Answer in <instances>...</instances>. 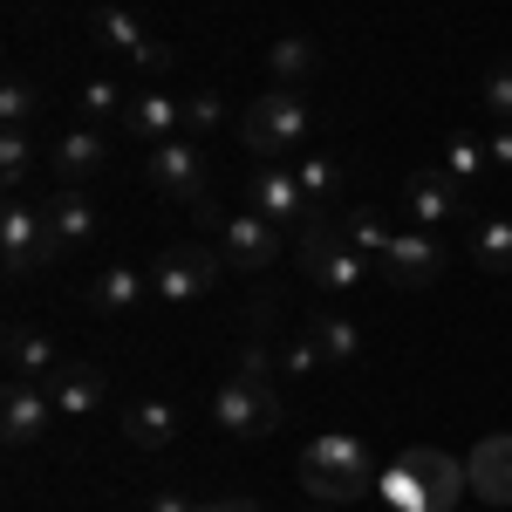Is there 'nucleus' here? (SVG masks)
<instances>
[{
  "mask_svg": "<svg viewBox=\"0 0 512 512\" xmlns=\"http://www.w3.org/2000/svg\"><path fill=\"white\" fill-rule=\"evenodd\" d=\"M342 233H349L355 239V246H362V253H376V260H383V253H390V226H383V219H369V212H355V219H349V226H342Z\"/></svg>",
  "mask_w": 512,
  "mask_h": 512,
  "instance_id": "nucleus-33",
  "label": "nucleus"
},
{
  "mask_svg": "<svg viewBox=\"0 0 512 512\" xmlns=\"http://www.w3.org/2000/svg\"><path fill=\"white\" fill-rule=\"evenodd\" d=\"M144 512H192V499H185V492H151Z\"/></svg>",
  "mask_w": 512,
  "mask_h": 512,
  "instance_id": "nucleus-36",
  "label": "nucleus"
},
{
  "mask_svg": "<svg viewBox=\"0 0 512 512\" xmlns=\"http://www.w3.org/2000/svg\"><path fill=\"white\" fill-rule=\"evenodd\" d=\"M246 192H253V212H260V219H274V226H301V219L315 212L287 158H274V164H253V185H246Z\"/></svg>",
  "mask_w": 512,
  "mask_h": 512,
  "instance_id": "nucleus-12",
  "label": "nucleus"
},
{
  "mask_svg": "<svg viewBox=\"0 0 512 512\" xmlns=\"http://www.w3.org/2000/svg\"><path fill=\"white\" fill-rule=\"evenodd\" d=\"M48 396H55L62 417H89V410L110 396V376H103L96 362H62V369L48 376Z\"/></svg>",
  "mask_w": 512,
  "mask_h": 512,
  "instance_id": "nucleus-18",
  "label": "nucleus"
},
{
  "mask_svg": "<svg viewBox=\"0 0 512 512\" xmlns=\"http://www.w3.org/2000/svg\"><path fill=\"white\" fill-rule=\"evenodd\" d=\"M28 164H35V137L28 130H0V178H7V192H21Z\"/></svg>",
  "mask_w": 512,
  "mask_h": 512,
  "instance_id": "nucleus-29",
  "label": "nucleus"
},
{
  "mask_svg": "<svg viewBox=\"0 0 512 512\" xmlns=\"http://www.w3.org/2000/svg\"><path fill=\"white\" fill-rule=\"evenodd\" d=\"M308 335L321 342V362H328V369H355V355H362V328H355L349 308H321Z\"/></svg>",
  "mask_w": 512,
  "mask_h": 512,
  "instance_id": "nucleus-23",
  "label": "nucleus"
},
{
  "mask_svg": "<svg viewBox=\"0 0 512 512\" xmlns=\"http://www.w3.org/2000/svg\"><path fill=\"white\" fill-rule=\"evenodd\" d=\"M485 158H492V151H485L478 137H465V130H458V137H444V171H451L458 185H472L478 171H485Z\"/></svg>",
  "mask_w": 512,
  "mask_h": 512,
  "instance_id": "nucleus-28",
  "label": "nucleus"
},
{
  "mask_svg": "<svg viewBox=\"0 0 512 512\" xmlns=\"http://www.w3.org/2000/svg\"><path fill=\"white\" fill-rule=\"evenodd\" d=\"M485 151H492V158L512 171V123H499V130H492V144H485Z\"/></svg>",
  "mask_w": 512,
  "mask_h": 512,
  "instance_id": "nucleus-35",
  "label": "nucleus"
},
{
  "mask_svg": "<svg viewBox=\"0 0 512 512\" xmlns=\"http://www.w3.org/2000/svg\"><path fill=\"white\" fill-rule=\"evenodd\" d=\"M144 178L158 185L164 198H178V205H205L212 198V164H205V144L198 137H164L144 151Z\"/></svg>",
  "mask_w": 512,
  "mask_h": 512,
  "instance_id": "nucleus-5",
  "label": "nucleus"
},
{
  "mask_svg": "<svg viewBox=\"0 0 512 512\" xmlns=\"http://www.w3.org/2000/svg\"><path fill=\"white\" fill-rule=\"evenodd\" d=\"M89 28H96V41H103V48H117V55H130L137 69H171V48L144 35V21H137L130 7H117V0H103V7L89 14Z\"/></svg>",
  "mask_w": 512,
  "mask_h": 512,
  "instance_id": "nucleus-11",
  "label": "nucleus"
},
{
  "mask_svg": "<svg viewBox=\"0 0 512 512\" xmlns=\"http://www.w3.org/2000/svg\"><path fill=\"white\" fill-rule=\"evenodd\" d=\"M192 512H260V499H212V506H192Z\"/></svg>",
  "mask_w": 512,
  "mask_h": 512,
  "instance_id": "nucleus-37",
  "label": "nucleus"
},
{
  "mask_svg": "<svg viewBox=\"0 0 512 512\" xmlns=\"http://www.w3.org/2000/svg\"><path fill=\"white\" fill-rule=\"evenodd\" d=\"M123 437H130L137 451H164V444L178 437V410H171L164 396H151V403H130V410H123Z\"/></svg>",
  "mask_w": 512,
  "mask_h": 512,
  "instance_id": "nucleus-24",
  "label": "nucleus"
},
{
  "mask_svg": "<svg viewBox=\"0 0 512 512\" xmlns=\"http://www.w3.org/2000/svg\"><path fill=\"white\" fill-rule=\"evenodd\" d=\"M212 424L226 437H246V444H260V437L280 431V390L274 383H246V376H226L219 396H212Z\"/></svg>",
  "mask_w": 512,
  "mask_h": 512,
  "instance_id": "nucleus-6",
  "label": "nucleus"
},
{
  "mask_svg": "<svg viewBox=\"0 0 512 512\" xmlns=\"http://www.w3.org/2000/svg\"><path fill=\"white\" fill-rule=\"evenodd\" d=\"M478 103H485V110H492L499 123H512V62H499L492 76L478 82Z\"/></svg>",
  "mask_w": 512,
  "mask_h": 512,
  "instance_id": "nucleus-32",
  "label": "nucleus"
},
{
  "mask_svg": "<svg viewBox=\"0 0 512 512\" xmlns=\"http://www.w3.org/2000/svg\"><path fill=\"white\" fill-rule=\"evenodd\" d=\"M390 492L403 499L410 512H451L465 492H472V478L465 465L451 458V451H431V444H417V451H403L390 472Z\"/></svg>",
  "mask_w": 512,
  "mask_h": 512,
  "instance_id": "nucleus-4",
  "label": "nucleus"
},
{
  "mask_svg": "<svg viewBox=\"0 0 512 512\" xmlns=\"http://www.w3.org/2000/svg\"><path fill=\"white\" fill-rule=\"evenodd\" d=\"M219 274H226V253H212V246L185 239V246H171V253L158 260L151 294H158V301H171V308H185V301H205V294L219 287Z\"/></svg>",
  "mask_w": 512,
  "mask_h": 512,
  "instance_id": "nucleus-7",
  "label": "nucleus"
},
{
  "mask_svg": "<svg viewBox=\"0 0 512 512\" xmlns=\"http://www.w3.org/2000/svg\"><path fill=\"white\" fill-rule=\"evenodd\" d=\"M219 123H226V96H219V89L185 96V137H205V130H219Z\"/></svg>",
  "mask_w": 512,
  "mask_h": 512,
  "instance_id": "nucleus-30",
  "label": "nucleus"
},
{
  "mask_svg": "<svg viewBox=\"0 0 512 512\" xmlns=\"http://www.w3.org/2000/svg\"><path fill=\"white\" fill-rule=\"evenodd\" d=\"M294 178H301V192H308L315 212H335L342 192H349V164L335 158V151H301L294 158Z\"/></svg>",
  "mask_w": 512,
  "mask_h": 512,
  "instance_id": "nucleus-19",
  "label": "nucleus"
},
{
  "mask_svg": "<svg viewBox=\"0 0 512 512\" xmlns=\"http://www.w3.org/2000/svg\"><path fill=\"white\" fill-rule=\"evenodd\" d=\"M301 274L315 280L321 294L342 301V294H355V287L369 280V253H362L328 212H308V219H301Z\"/></svg>",
  "mask_w": 512,
  "mask_h": 512,
  "instance_id": "nucleus-3",
  "label": "nucleus"
},
{
  "mask_svg": "<svg viewBox=\"0 0 512 512\" xmlns=\"http://www.w3.org/2000/svg\"><path fill=\"white\" fill-rule=\"evenodd\" d=\"M48 417H62V410H55V396H48V383L7 376V396H0V437H7L14 451H28V444H41Z\"/></svg>",
  "mask_w": 512,
  "mask_h": 512,
  "instance_id": "nucleus-10",
  "label": "nucleus"
},
{
  "mask_svg": "<svg viewBox=\"0 0 512 512\" xmlns=\"http://www.w3.org/2000/svg\"><path fill=\"white\" fill-rule=\"evenodd\" d=\"M437 274H444V246H437L431 233H396L390 239L383 280H396V287H431Z\"/></svg>",
  "mask_w": 512,
  "mask_h": 512,
  "instance_id": "nucleus-15",
  "label": "nucleus"
},
{
  "mask_svg": "<svg viewBox=\"0 0 512 512\" xmlns=\"http://www.w3.org/2000/svg\"><path fill=\"white\" fill-rule=\"evenodd\" d=\"M465 478H472L478 506L512 512V431L478 437V444H472V458H465Z\"/></svg>",
  "mask_w": 512,
  "mask_h": 512,
  "instance_id": "nucleus-13",
  "label": "nucleus"
},
{
  "mask_svg": "<svg viewBox=\"0 0 512 512\" xmlns=\"http://www.w3.org/2000/svg\"><path fill=\"white\" fill-rule=\"evenodd\" d=\"M267 69H274V82L280 89H301V82H315V69H321V48L308 35H280L274 48H267Z\"/></svg>",
  "mask_w": 512,
  "mask_h": 512,
  "instance_id": "nucleus-25",
  "label": "nucleus"
},
{
  "mask_svg": "<svg viewBox=\"0 0 512 512\" xmlns=\"http://www.w3.org/2000/svg\"><path fill=\"white\" fill-rule=\"evenodd\" d=\"M472 260L492 280H512V219H485L472 233Z\"/></svg>",
  "mask_w": 512,
  "mask_h": 512,
  "instance_id": "nucleus-26",
  "label": "nucleus"
},
{
  "mask_svg": "<svg viewBox=\"0 0 512 512\" xmlns=\"http://www.w3.org/2000/svg\"><path fill=\"white\" fill-rule=\"evenodd\" d=\"M123 130L130 137H144V144H164V137H185V103L178 96H130V110H123Z\"/></svg>",
  "mask_w": 512,
  "mask_h": 512,
  "instance_id": "nucleus-21",
  "label": "nucleus"
},
{
  "mask_svg": "<svg viewBox=\"0 0 512 512\" xmlns=\"http://www.w3.org/2000/svg\"><path fill=\"white\" fill-rule=\"evenodd\" d=\"M403 205L417 212V226H444V219H458L472 198H465V185H458L451 171H410V178H403Z\"/></svg>",
  "mask_w": 512,
  "mask_h": 512,
  "instance_id": "nucleus-14",
  "label": "nucleus"
},
{
  "mask_svg": "<svg viewBox=\"0 0 512 512\" xmlns=\"http://www.w3.org/2000/svg\"><path fill=\"white\" fill-rule=\"evenodd\" d=\"M35 117H41V89L14 76L7 89H0V130H28Z\"/></svg>",
  "mask_w": 512,
  "mask_h": 512,
  "instance_id": "nucleus-27",
  "label": "nucleus"
},
{
  "mask_svg": "<svg viewBox=\"0 0 512 512\" xmlns=\"http://www.w3.org/2000/svg\"><path fill=\"white\" fill-rule=\"evenodd\" d=\"M301 485L315 506H349V499H369V444L349 431H321L308 451H301Z\"/></svg>",
  "mask_w": 512,
  "mask_h": 512,
  "instance_id": "nucleus-2",
  "label": "nucleus"
},
{
  "mask_svg": "<svg viewBox=\"0 0 512 512\" xmlns=\"http://www.w3.org/2000/svg\"><path fill=\"white\" fill-rule=\"evenodd\" d=\"M308 130H315L308 96H301V89H280V82L239 110V144H246V151H260V164L301 158V151H308Z\"/></svg>",
  "mask_w": 512,
  "mask_h": 512,
  "instance_id": "nucleus-1",
  "label": "nucleus"
},
{
  "mask_svg": "<svg viewBox=\"0 0 512 512\" xmlns=\"http://www.w3.org/2000/svg\"><path fill=\"white\" fill-rule=\"evenodd\" d=\"M0 355H7V369H14V376H28V383H48V376L62 369L55 342H48L41 328H28V321H7V335H0Z\"/></svg>",
  "mask_w": 512,
  "mask_h": 512,
  "instance_id": "nucleus-17",
  "label": "nucleus"
},
{
  "mask_svg": "<svg viewBox=\"0 0 512 512\" xmlns=\"http://www.w3.org/2000/svg\"><path fill=\"white\" fill-rule=\"evenodd\" d=\"M48 164H55V178H62V185H82V178H96V171H103V137H96L89 123H76V130H62V137H55Z\"/></svg>",
  "mask_w": 512,
  "mask_h": 512,
  "instance_id": "nucleus-22",
  "label": "nucleus"
},
{
  "mask_svg": "<svg viewBox=\"0 0 512 512\" xmlns=\"http://www.w3.org/2000/svg\"><path fill=\"white\" fill-rule=\"evenodd\" d=\"M0 260H7V274H35V267H55L62 260L48 219H41L28 198H7L0 205Z\"/></svg>",
  "mask_w": 512,
  "mask_h": 512,
  "instance_id": "nucleus-8",
  "label": "nucleus"
},
{
  "mask_svg": "<svg viewBox=\"0 0 512 512\" xmlns=\"http://www.w3.org/2000/svg\"><path fill=\"white\" fill-rule=\"evenodd\" d=\"M123 110H130V96H123L117 82H103V76H96L89 89H82V117H89V123H103V117H123Z\"/></svg>",
  "mask_w": 512,
  "mask_h": 512,
  "instance_id": "nucleus-31",
  "label": "nucleus"
},
{
  "mask_svg": "<svg viewBox=\"0 0 512 512\" xmlns=\"http://www.w3.org/2000/svg\"><path fill=\"white\" fill-rule=\"evenodd\" d=\"M219 253L233 274H267L280 260V226L260 212H233V219H219Z\"/></svg>",
  "mask_w": 512,
  "mask_h": 512,
  "instance_id": "nucleus-9",
  "label": "nucleus"
},
{
  "mask_svg": "<svg viewBox=\"0 0 512 512\" xmlns=\"http://www.w3.org/2000/svg\"><path fill=\"white\" fill-rule=\"evenodd\" d=\"M280 369H287V376H315V369H328V362H321V342H315V335L287 342V355H280Z\"/></svg>",
  "mask_w": 512,
  "mask_h": 512,
  "instance_id": "nucleus-34",
  "label": "nucleus"
},
{
  "mask_svg": "<svg viewBox=\"0 0 512 512\" xmlns=\"http://www.w3.org/2000/svg\"><path fill=\"white\" fill-rule=\"evenodd\" d=\"M41 219H48V233H55V246H62V253H76V246H89V239H96V205H89L76 185H62V192L41 198Z\"/></svg>",
  "mask_w": 512,
  "mask_h": 512,
  "instance_id": "nucleus-16",
  "label": "nucleus"
},
{
  "mask_svg": "<svg viewBox=\"0 0 512 512\" xmlns=\"http://www.w3.org/2000/svg\"><path fill=\"white\" fill-rule=\"evenodd\" d=\"M144 294H151V280L137 274L130 260H110L103 274L89 280V308L96 315H130V308H144Z\"/></svg>",
  "mask_w": 512,
  "mask_h": 512,
  "instance_id": "nucleus-20",
  "label": "nucleus"
}]
</instances>
